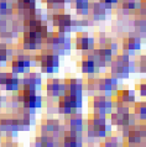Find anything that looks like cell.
<instances>
[{"label":"cell","mask_w":146,"mask_h":147,"mask_svg":"<svg viewBox=\"0 0 146 147\" xmlns=\"http://www.w3.org/2000/svg\"><path fill=\"white\" fill-rule=\"evenodd\" d=\"M110 76L115 77L118 80L128 79L131 73L136 72V63L131 59L129 53H116L113 57L110 64Z\"/></svg>","instance_id":"obj_1"},{"label":"cell","mask_w":146,"mask_h":147,"mask_svg":"<svg viewBox=\"0 0 146 147\" xmlns=\"http://www.w3.org/2000/svg\"><path fill=\"white\" fill-rule=\"evenodd\" d=\"M113 131V126L108 121L105 115L93 113L87 121V132L89 137L93 138H105Z\"/></svg>","instance_id":"obj_2"},{"label":"cell","mask_w":146,"mask_h":147,"mask_svg":"<svg viewBox=\"0 0 146 147\" xmlns=\"http://www.w3.org/2000/svg\"><path fill=\"white\" fill-rule=\"evenodd\" d=\"M43 43L47 46V50H51L61 55L67 53L71 50L72 41L68 34H62V32H48L46 37L43 38Z\"/></svg>","instance_id":"obj_3"},{"label":"cell","mask_w":146,"mask_h":147,"mask_svg":"<svg viewBox=\"0 0 146 147\" xmlns=\"http://www.w3.org/2000/svg\"><path fill=\"white\" fill-rule=\"evenodd\" d=\"M83 96L74 95L71 93H66L58 98V113L63 115H71L74 114L77 110L82 108Z\"/></svg>","instance_id":"obj_4"},{"label":"cell","mask_w":146,"mask_h":147,"mask_svg":"<svg viewBox=\"0 0 146 147\" xmlns=\"http://www.w3.org/2000/svg\"><path fill=\"white\" fill-rule=\"evenodd\" d=\"M37 62L43 73H48V74L56 73L59 67V55L46 48L39 55Z\"/></svg>","instance_id":"obj_5"},{"label":"cell","mask_w":146,"mask_h":147,"mask_svg":"<svg viewBox=\"0 0 146 147\" xmlns=\"http://www.w3.org/2000/svg\"><path fill=\"white\" fill-rule=\"evenodd\" d=\"M93 111L100 115H110L114 110L113 107V96L107 94H97L92 99Z\"/></svg>","instance_id":"obj_6"},{"label":"cell","mask_w":146,"mask_h":147,"mask_svg":"<svg viewBox=\"0 0 146 147\" xmlns=\"http://www.w3.org/2000/svg\"><path fill=\"white\" fill-rule=\"evenodd\" d=\"M89 56L94 61L95 66L98 67V69H104L105 67H108L110 64L114 53L109 47H99V48H93L92 51H89Z\"/></svg>","instance_id":"obj_7"},{"label":"cell","mask_w":146,"mask_h":147,"mask_svg":"<svg viewBox=\"0 0 146 147\" xmlns=\"http://www.w3.org/2000/svg\"><path fill=\"white\" fill-rule=\"evenodd\" d=\"M137 122V117L134 113H115L113 111L110 114V124L112 126H115L119 130L130 127V126L135 125Z\"/></svg>","instance_id":"obj_8"},{"label":"cell","mask_w":146,"mask_h":147,"mask_svg":"<svg viewBox=\"0 0 146 147\" xmlns=\"http://www.w3.org/2000/svg\"><path fill=\"white\" fill-rule=\"evenodd\" d=\"M18 99L24 107L29 109H37V108H41L42 105V98L37 95L36 92H32V90L21 89L18 95Z\"/></svg>","instance_id":"obj_9"},{"label":"cell","mask_w":146,"mask_h":147,"mask_svg":"<svg viewBox=\"0 0 146 147\" xmlns=\"http://www.w3.org/2000/svg\"><path fill=\"white\" fill-rule=\"evenodd\" d=\"M119 89V80L113 76L100 77L97 80V90L102 92L107 95H113Z\"/></svg>","instance_id":"obj_10"},{"label":"cell","mask_w":146,"mask_h":147,"mask_svg":"<svg viewBox=\"0 0 146 147\" xmlns=\"http://www.w3.org/2000/svg\"><path fill=\"white\" fill-rule=\"evenodd\" d=\"M51 22L52 25L57 27L58 32L62 34H70L72 31V25H73V19L70 14H53L51 16Z\"/></svg>","instance_id":"obj_11"},{"label":"cell","mask_w":146,"mask_h":147,"mask_svg":"<svg viewBox=\"0 0 146 147\" xmlns=\"http://www.w3.org/2000/svg\"><path fill=\"white\" fill-rule=\"evenodd\" d=\"M43 45V37L32 31H24L22 34V47L24 50L35 51L40 50Z\"/></svg>","instance_id":"obj_12"},{"label":"cell","mask_w":146,"mask_h":147,"mask_svg":"<svg viewBox=\"0 0 146 147\" xmlns=\"http://www.w3.org/2000/svg\"><path fill=\"white\" fill-rule=\"evenodd\" d=\"M113 101L114 103H120L129 105L131 108V105L136 101V92L134 89H118V90L113 94Z\"/></svg>","instance_id":"obj_13"},{"label":"cell","mask_w":146,"mask_h":147,"mask_svg":"<svg viewBox=\"0 0 146 147\" xmlns=\"http://www.w3.org/2000/svg\"><path fill=\"white\" fill-rule=\"evenodd\" d=\"M112 13V7L104 5L103 3H100L99 0L91 3V7H89V15H92L93 20L95 21H103L109 16Z\"/></svg>","instance_id":"obj_14"},{"label":"cell","mask_w":146,"mask_h":147,"mask_svg":"<svg viewBox=\"0 0 146 147\" xmlns=\"http://www.w3.org/2000/svg\"><path fill=\"white\" fill-rule=\"evenodd\" d=\"M141 46H143V42H141V38L137 36L136 34H129L128 36H125L123 38V42H121V48L125 53H134V52L139 51Z\"/></svg>","instance_id":"obj_15"},{"label":"cell","mask_w":146,"mask_h":147,"mask_svg":"<svg viewBox=\"0 0 146 147\" xmlns=\"http://www.w3.org/2000/svg\"><path fill=\"white\" fill-rule=\"evenodd\" d=\"M74 46L78 51H92L95 46V41L87 32H78L74 38Z\"/></svg>","instance_id":"obj_16"},{"label":"cell","mask_w":146,"mask_h":147,"mask_svg":"<svg viewBox=\"0 0 146 147\" xmlns=\"http://www.w3.org/2000/svg\"><path fill=\"white\" fill-rule=\"evenodd\" d=\"M32 64L30 56L27 55H18L11 62V68L15 74L18 73H27Z\"/></svg>","instance_id":"obj_17"},{"label":"cell","mask_w":146,"mask_h":147,"mask_svg":"<svg viewBox=\"0 0 146 147\" xmlns=\"http://www.w3.org/2000/svg\"><path fill=\"white\" fill-rule=\"evenodd\" d=\"M15 9L18 10L20 16H25L24 20L30 19L36 9V0H16Z\"/></svg>","instance_id":"obj_18"},{"label":"cell","mask_w":146,"mask_h":147,"mask_svg":"<svg viewBox=\"0 0 146 147\" xmlns=\"http://www.w3.org/2000/svg\"><path fill=\"white\" fill-rule=\"evenodd\" d=\"M46 92L47 95L59 98L63 94H66V84H64V82H61L59 79L51 78L46 83Z\"/></svg>","instance_id":"obj_19"},{"label":"cell","mask_w":146,"mask_h":147,"mask_svg":"<svg viewBox=\"0 0 146 147\" xmlns=\"http://www.w3.org/2000/svg\"><path fill=\"white\" fill-rule=\"evenodd\" d=\"M41 84H42V78L39 73H29L27 76L24 77L21 83H20V85H22V89L32 92H36L37 89H40Z\"/></svg>","instance_id":"obj_20"},{"label":"cell","mask_w":146,"mask_h":147,"mask_svg":"<svg viewBox=\"0 0 146 147\" xmlns=\"http://www.w3.org/2000/svg\"><path fill=\"white\" fill-rule=\"evenodd\" d=\"M62 147H83L82 134L74 131H67L63 135Z\"/></svg>","instance_id":"obj_21"},{"label":"cell","mask_w":146,"mask_h":147,"mask_svg":"<svg viewBox=\"0 0 146 147\" xmlns=\"http://www.w3.org/2000/svg\"><path fill=\"white\" fill-rule=\"evenodd\" d=\"M132 26L135 30V34L140 38H146V14L135 15L132 21Z\"/></svg>","instance_id":"obj_22"},{"label":"cell","mask_w":146,"mask_h":147,"mask_svg":"<svg viewBox=\"0 0 146 147\" xmlns=\"http://www.w3.org/2000/svg\"><path fill=\"white\" fill-rule=\"evenodd\" d=\"M64 84H66V93L83 96V82L80 79L70 78L64 82Z\"/></svg>","instance_id":"obj_23"},{"label":"cell","mask_w":146,"mask_h":147,"mask_svg":"<svg viewBox=\"0 0 146 147\" xmlns=\"http://www.w3.org/2000/svg\"><path fill=\"white\" fill-rule=\"evenodd\" d=\"M118 9L124 13H132V11H139L140 10V0H118L116 3Z\"/></svg>","instance_id":"obj_24"},{"label":"cell","mask_w":146,"mask_h":147,"mask_svg":"<svg viewBox=\"0 0 146 147\" xmlns=\"http://www.w3.org/2000/svg\"><path fill=\"white\" fill-rule=\"evenodd\" d=\"M70 130L71 131H74V132H79L82 134L83 132V129H84V120H83V116L80 114H71V117H70Z\"/></svg>","instance_id":"obj_25"},{"label":"cell","mask_w":146,"mask_h":147,"mask_svg":"<svg viewBox=\"0 0 146 147\" xmlns=\"http://www.w3.org/2000/svg\"><path fill=\"white\" fill-rule=\"evenodd\" d=\"M72 7H74L77 15L79 16H88L89 7H91V1L89 0H72Z\"/></svg>","instance_id":"obj_26"},{"label":"cell","mask_w":146,"mask_h":147,"mask_svg":"<svg viewBox=\"0 0 146 147\" xmlns=\"http://www.w3.org/2000/svg\"><path fill=\"white\" fill-rule=\"evenodd\" d=\"M80 71L86 74H95V73L99 72L98 67L95 66L94 61L91 58V56L84 57V59H82V63H80Z\"/></svg>","instance_id":"obj_27"},{"label":"cell","mask_w":146,"mask_h":147,"mask_svg":"<svg viewBox=\"0 0 146 147\" xmlns=\"http://www.w3.org/2000/svg\"><path fill=\"white\" fill-rule=\"evenodd\" d=\"M132 113L136 115L137 120L146 121V100L135 101L132 105Z\"/></svg>","instance_id":"obj_28"},{"label":"cell","mask_w":146,"mask_h":147,"mask_svg":"<svg viewBox=\"0 0 146 147\" xmlns=\"http://www.w3.org/2000/svg\"><path fill=\"white\" fill-rule=\"evenodd\" d=\"M14 13V4L9 0H0V16H9Z\"/></svg>","instance_id":"obj_29"},{"label":"cell","mask_w":146,"mask_h":147,"mask_svg":"<svg viewBox=\"0 0 146 147\" xmlns=\"http://www.w3.org/2000/svg\"><path fill=\"white\" fill-rule=\"evenodd\" d=\"M42 1H45V4H46L47 7L50 10L59 11V10H62L64 7L67 0H42Z\"/></svg>","instance_id":"obj_30"},{"label":"cell","mask_w":146,"mask_h":147,"mask_svg":"<svg viewBox=\"0 0 146 147\" xmlns=\"http://www.w3.org/2000/svg\"><path fill=\"white\" fill-rule=\"evenodd\" d=\"M4 85H5V88L7 90H18L20 88V80L15 74H9Z\"/></svg>","instance_id":"obj_31"},{"label":"cell","mask_w":146,"mask_h":147,"mask_svg":"<svg viewBox=\"0 0 146 147\" xmlns=\"http://www.w3.org/2000/svg\"><path fill=\"white\" fill-rule=\"evenodd\" d=\"M43 127L48 134H56L59 130V121L56 119H48L45 122Z\"/></svg>","instance_id":"obj_32"},{"label":"cell","mask_w":146,"mask_h":147,"mask_svg":"<svg viewBox=\"0 0 146 147\" xmlns=\"http://www.w3.org/2000/svg\"><path fill=\"white\" fill-rule=\"evenodd\" d=\"M99 147H120L119 137L118 136H107L105 140L99 145Z\"/></svg>","instance_id":"obj_33"},{"label":"cell","mask_w":146,"mask_h":147,"mask_svg":"<svg viewBox=\"0 0 146 147\" xmlns=\"http://www.w3.org/2000/svg\"><path fill=\"white\" fill-rule=\"evenodd\" d=\"M136 63V72L141 73V74H146V55L139 56L137 61H135Z\"/></svg>","instance_id":"obj_34"},{"label":"cell","mask_w":146,"mask_h":147,"mask_svg":"<svg viewBox=\"0 0 146 147\" xmlns=\"http://www.w3.org/2000/svg\"><path fill=\"white\" fill-rule=\"evenodd\" d=\"M10 56V51L6 48L5 45H0V63H5Z\"/></svg>","instance_id":"obj_35"},{"label":"cell","mask_w":146,"mask_h":147,"mask_svg":"<svg viewBox=\"0 0 146 147\" xmlns=\"http://www.w3.org/2000/svg\"><path fill=\"white\" fill-rule=\"evenodd\" d=\"M136 94L140 95L141 98H146V82H143V83H139L136 85Z\"/></svg>","instance_id":"obj_36"},{"label":"cell","mask_w":146,"mask_h":147,"mask_svg":"<svg viewBox=\"0 0 146 147\" xmlns=\"http://www.w3.org/2000/svg\"><path fill=\"white\" fill-rule=\"evenodd\" d=\"M100 3H103L104 5H107L109 7H113V5H116L118 0H99Z\"/></svg>","instance_id":"obj_37"},{"label":"cell","mask_w":146,"mask_h":147,"mask_svg":"<svg viewBox=\"0 0 146 147\" xmlns=\"http://www.w3.org/2000/svg\"><path fill=\"white\" fill-rule=\"evenodd\" d=\"M10 73H0V84L4 85L5 84V82L7 79V77H9Z\"/></svg>","instance_id":"obj_38"},{"label":"cell","mask_w":146,"mask_h":147,"mask_svg":"<svg viewBox=\"0 0 146 147\" xmlns=\"http://www.w3.org/2000/svg\"><path fill=\"white\" fill-rule=\"evenodd\" d=\"M140 10H139V13L141 14H146V0H140Z\"/></svg>","instance_id":"obj_39"},{"label":"cell","mask_w":146,"mask_h":147,"mask_svg":"<svg viewBox=\"0 0 146 147\" xmlns=\"http://www.w3.org/2000/svg\"><path fill=\"white\" fill-rule=\"evenodd\" d=\"M72 1V0H67V3H71Z\"/></svg>","instance_id":"obj_40"},{"label":"cell","mask_w":146,"mask_h":147,"mask_svg":"<svg viewBox=\"0 0 146 147\" xmlns=\"http://www.w3.org/2000/svg\"><path fill=\"white\" fill-rule=\"evenodd\" d=\"M0 103H1V96H0Z\"/></svg>","instance_id":"obj_41"}]
</instances>
